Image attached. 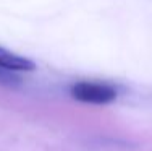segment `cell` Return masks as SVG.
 Wrapping results in <instances>:
<instances>
[{"instance_id":"6da1fadb","label":"cell","mask_w":152,"mask_h":151,"mask_svg":"<svg viewBox=\"0 0 152 151\" xmlns=\"http://www.w3.org/2000/svg\"><path fill=\"white\" fill-rule=\"evenodd\" d=\"M73 99L84 104H110L117 99V89L108 83L100 81H78L70 89Z\"/></svg>"},{"instance_id":"7a4b0ae2","label":"cell","mask_w":152,"mask_h":151,"mask_svg":"<svg viewBox=\"0 0 152 151\" xmlns=\"http://www.w3.org/2000/svg\"><path fill=\"white\" fill-rule=\"evenodd\" d=\"M0 68L12 71H32L36 68V63L28 57H23L0 46Z\"/></svg>"},{"instance_id":"3957f363","label":"cell","mask_w":152,"mask_h":151,"mask_svg":"<svg viewBox=\"0 0 152 151\" xmlns=\"http://www.w3.org/2000/svg\"><path fill=\"white\" fill-rule=\"evenodd\" d=\"M21 83V78L18 77V71H12L7 68H0V85L8 86V88H15Z\"/></svg>"}]
</instances>
